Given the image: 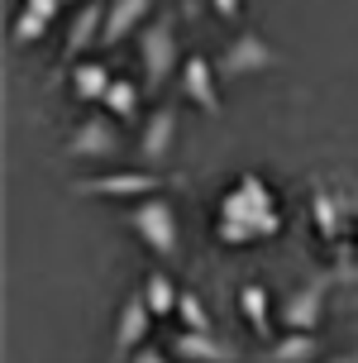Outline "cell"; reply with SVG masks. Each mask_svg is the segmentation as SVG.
<instances>
[{
  "mask_svg": "<svg viewBox=\"0 0 358 363\" xmlns=\"http://www.w3.org/2000/svg\"><path fill=\"white\" fill-rule=\"evenodd\" d=\"M215 235L225 244H253V239H272L282 235V211L272 186L258 172H239L230 191L220 196V220H215Z\"/></svg>",
  "mask_w": 358,
  "mask_h": 363,
  "instance_id": "cell-1",
  "label": "cell"
},
{
  "mask_svg": "<svg viewBox=\"0 0 358 363\" xmlns=\"http://www.w3.org/2000/svg\"><path fill=\"white\" fill-rule=\"evenodd\" d=\"M181 43H177V15L172 10H162L143 24L139 34V67H143V91H162L167 86V77L181 72Z\"/></svg>",
  "mask_w": 358,
  "mask_h": 363,
  "instance_id": "cell-2",
  "label": "cell"
},
{
  "mask_svg": "<svg viewBox=\"0 0 358 363\" xmlns=\"http://www.w3.org/2000/svg\"><path fill=\"white\" fill-rule=\"evenodd\" d=\"M125 225L134 230V235L143 239V249H153L158 258H172L181 254V225H177V206L167 196H148V201H139L134 211L125 216Z\"/></svg>",
  "mask_w": 358,
  "mask_h": 363,
  "instance_id": "cell-3",
  "label": "cell"
},
{
  "mask_svg": "<svg viewBox=\"0 0 358 363\" xmlns=\"http://www.w3.org/2000/svg\"><path fill=\"white\" fill-rule=\"evenodd\" d=\"M62 153L72 163H106V158H115L120 153V120L115 115H86L82 125L72 129Z\"/></svg>",
  "mask_w": 358,
  "mask_h": 363,
  "instance_id": "cell-4",
  "label": "cell"
},
{
  "mask_svg": "<svg viewBox=\"0 0 358 363\" xmlns=\"http://www.w3.org/2000/svg\"><path fill=\"white\" fill-rule=\"evenodd\" d=\"M282 57H277V48H272L263 34H239L225 43V53L215 57V72L225 77V82H239V77H253L263 72V67H277Z\"/></svg>",
  "mask_w": 358,
  "mask_h": 363,
  "instance_id": "cell-5",
  "label": "cell"
},
{
  "mask_svg": "<svg viewBox=\"0 0 358 363\" xmlns=\"http://www.w3.org/2000/svg\"><path fill=\"white\" fill-rule=\"evenodd\" d=\"M77 196H110V201H148L162 191L158 172H101V177H77Z\"/></svg>",
  "mask_w": 358,
  "mask_h": 363,
  "instance_id": "cell-6",
  "label": "cell"
},
{
  "mask_svg": "<svg viewBox=\"0 0 358 363\" xmlns=\"http://www.w3.org/2000/svg\"><path fill=\"white\" fill-rule=\"evenodd\" d=\"M148 325H153V311H148V301L139 296H129L125 306H120V320H115V340H110V359H134L143 349V340H148Z\"/></svg>",
  "mask_w": 358,
  "mask_h": 363,
  "instance_id": "cell-7",
  "label": "cell"
},
{
  "mask_svg": "<svg viewBox=\"0 0 358 363\" xmlns=\"http://www.w3.org/2000/svg\"><path fill=\"white\" fill-rule=\"evenodd\" d=\"M215 62L206 53H186V62H181V96L191 101V106H201L206 115H220V86H215Z\"/></svg>",
  "mask_w": 358,
  "mask_h": 363,
  "instance_id": "cell-8",
  "label": "cell"
},
{
  "mask_svg": "<svg viewBox=\"0 0 358 363\" xmlns=\"http://www.w3.org/2000/svg\"><path fill=\"white\" fill-rule=\"evenodd\" d=\"M325 296H330V277H311L306 287H296L286 296L282 325L286 330H311V335H315V325H320V315H325Z\"/></svg>",
  "mask_w": 358,
  "mask_h": 363,
  "instance_id": "cell-9",
  "label": "cell"
},
{
  "mask_svg": "<svg viewBox=\"0 0 358 363\" xmlns=\"http://www.w3.org/2000/svg\"><path fill=\"white\" fill-rule=\"evenodd\" d=\"M172 354L186 363H239V349L230 340H220L215 330H181L172 340Z\"/></svg>",
  "mask_w": 358,
  "mask_h": 363,
  "instance_id": "cell-10",
  "label": "cell"
},
{
  "mask_svg": "<svg viewBox=\"0 0 358 363\" xmlns=\"http://www.w3.org/2000/svg\"><path fill=\"white\" fill-rule=\"evenodd\" d=\"M172 144H177V106H158L153 115H148L143 134H139V153H143V163H148V167L162 163V158L172 153Z\"/></svg>",
  "mask_w": 358,
  "mask_h": 363,
  "instance_id": "cell-11",
  "label": "cell"
},
{
  "mask_svg": "<svg viewBox=\"0 0 358 363\" xmlns=\"http://www.w3.org/2000/svg\"><path fill=\"white\" fill-rule=\"evenodd\" d=\"M106 0H86V5H77V15H72L67 24V62L72 57H82L91 48V43H101V34H106Z\"/></svg>",
  "mask_w": 358,
  "mask_h": 363,
  "instance_id": "cell-12",
  "label": "cell"
},
{
  "mask_svg": "<svg viewBox=\"0 0 358 363\" xmlns=\"http://www.w3.org/2000/svg\"><path fill=\"white\" fill-rule=\"evenodd\" d=\"M148 10H153V0H110L101 48H115V43H125V38L134 34L139 24H148Z\"/></svg>",
  "mask_w": 358,
  "mask_h": 363,
  "instance_id": "cell-13",
  "label": "cell"
},
{
  "mask_svg": "<svg viewBox=\"0 0 358 363\" xmlns=\"http://www.w3.org/2000/svg\"><path fill=\"white\" fill-rule=\"evenodd\" d=\"M115 86L106 62H77L72 67V96L77 101H106V91Z\"/></svg>",
  "mask_w": 358,
  "mask_h": 363,
  "instance_id": "cell-14",
  "label": "cell"
},
{
  "mask_svg": "<svg viewBox=\"0 0 358 363\" xmlns=\"http://www.w3.org/2000/svg\"><path fill=\"white\" fill-rule=\"evenodd\" d=\"M320 354V340L311 335V330H286L282 340H272L268 349V363H306Z\"/></svg>",
  "mask_w": 358,
  "mask_h": 363,
  "instance_id": "cell-15",
  "label": "cell"
},
{
  "mask_svg": "<svg viewBox=\"0 0 358 363\" xmlns=\"http://www.w3.org/2000/svg\"><path fill=\"white\" fill-rule=\"evenodd\" d=\"M239 311H244V320H249V330L258 335V340L272 335V306H268V291L258 287V282L239 287Z\"/></svg>",
  "mask_w": 358,
  "mask_h": 363,
  "instance_id": "cell-16",
  "label": "cell"
},
{
  "mask_svg": "<svg viewBox=\"0 0 358 363\" xmlns=\"http://www.w3.org/2000/svg\"><path fill=\"white\" fill-rule=\"evenodd\" d=\"M139 91L143 86H134V82H125V77H115V86H110L106 101H101L106 115H115L120 125H134V120H139Z\"/></svg>",
  "mask_w": 358,
  "mask_h": 363,
  "instance_id": "cell-17",
  "label": "cell"
},
{
  "mask_svg": "<svg viewBox=\"0 0 358 363\" xmlns=\"http://www.w3.org/2000/svg\"><path fill=\"white\" fill-rule=\"evenodd\" d=\"M143 301H148L153 315H177L181 291H177V282H172L167 272H148V282H143Z\"/></svg>",
  "mask_w": 358,
  "mask_h": 363,
  "instance_id": "cell-18",
  "label": "cell"
},
{
  "mask_svg": "<svg viewBox=\"0 0 358 363\" xmlns=\"http://www.w3.org/2000/svg\"><path fill=\"white\" fill-rule=\"evenodd\" d=\"M311 211H315V225H320L325 239H340V201L330 196L320 182H315V191H311Z\"/></svg>",
  "mask_w": 358,
  "mask_h": 363,
  "instance_id": "cell-19",
  "label": "cell"
},
{
  "mask_svg": "<svg viewBox=\"0 0 358 363\" xmlns=\"http://www.w3.org/2000/svg\"><path fill=\"white\" fill-rule=\"evenodd\" d=\"M48 24H53V19H43L38 10H24V5H19V15H15V48L38 43V38L48 34Z\"/></svg>",
  "mask_w": 358,
  "mask_h": 363,
  "instance_id": "cell-20",
  "label": "cell"
},
{
  "mask_svg": "<svg viewBox=\"0 0 358 363\" xmlns=\"http://www.w3.org/2000/svg\"><path fill=\"white\" fill-rule=\"evenodd\" d=\"M177 315H181V325H186V330H215V325H211V315H206V306H201V296H196V291H181Z\"/></svg>",
  "mask_w": 358,
  "mask_h": 363,
  "instance_id": "cell-21",
  "label": "cell"
},
{
  "mask_svg": "<svg viewBox=\"0 0 358 363\" xmlns=\"http://www.w3.org/2000/svg\"><path fill=\"white\" fill-rule=\"evenodd\" d=\"M24 10H38L43 19H57V10H62V0H24Z\"/></svg>",
  "mask_w": 358,
  "mask_h": 363,
  "instance_id": "cell-22",
  "label": "cell"
},
{
  "mask_svg": "<svg viewBox=\"0 0 358 363\" xmlns=\"http://www.w3.org/2000/svg\"><path fill=\"white\" fill-rule=\"evenodd\" d=\"M211 10H215L220 19H234L239 10H244V0H211Z\"/></svg>",
  "mask_w": 358,
  "mask_h": 363,
  "instance_id": "cell-23",
  "label": "cell"
},
{
  "mask_svg": "<svg viewBox=\"0 0 358 363\" xmlns=\"http://www.w3.org/2000/svg\"><path fill=\"white\" fill-rule=\"evenodd\" d=\"M125 363H172V359H167L162 349H148V345H143L139 354H134V359H125Z\"/></svg>",
  "mask_w": 358,
  "mask_h": 363,
  "instance_id": "cell-24",
  "label": "cell"
},
{
  "mask_svg": "<svg viewBox=\"0 0 358 363\" xmlns=\"http://www.w3.org/2000/svg\"><path fill=\"white\" fill-rule=\"evenodd\" d=\"M330 363H358V349H349V354H335Z\"/></svg>",
  "mask_w": 358,
  "mask_h": 363,
  "instance_id": "cell-25",
  "label": "cell"
},
{
  "mask_svg": "<svg viewBox=\"0 0 358 363\" xmlns=\"http://www.w3.org/2000/svg\"><path fill=\"white\" fill-rule=\"evenodd\" d=\"M62 5H67V0H62Z\"/></svg>",
  "mask_w": 358,
  "mask_h": 363,
  "instance_id": "cell-26",
  "label": "cell"
}]
</instances>
